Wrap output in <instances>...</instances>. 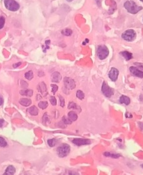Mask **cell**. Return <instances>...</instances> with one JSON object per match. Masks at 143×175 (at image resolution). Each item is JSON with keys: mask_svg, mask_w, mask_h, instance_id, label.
<instances>
[{"mask_svg": "<svg viewBox=\"0 0 143 175\" xmlns=\"http://www.w3.org/2000/svg\"><path fill=\"white\" fill-rule=\"evenodd\" d=\"M124 7L127 9V11L130 13L135 14L138 13V12L142 10V7L141 6H139L136 4V3H135L133 1H127L124 3Z\"/></svg>", "mask_w": 143, "mask_h": 175, "instance_id": "obj_1", "label": "cell"}, {"mask_svg": "<svg viewBox=\"0 0 143 175\" xmlns=\"http://www.w3.org/2000/svg\"><path fill=\"white\" fill-rule=\"evenodd\" d=\"M70 151V147L67 144H63L57 149V154L59 157L63 158L67 156Z\"/></svg>", "mask_w": 143, "mask_h": 175, "instance_id": "obj_2", "label": "cell"}, {"mask_svg": "<svg viewBox=\"0 0 143 175\" xmlns=\"http://www.w3.org/2000/svg\"><path fill=\"white\" fill-rule=\"evenodd\" d=\"M4 6L6 8L12 12L18 11L20 8V5L15 0H4Z\"/></svg>", "mask_w": 143, "mask_h": 175, "instance_id": "obj_3", "label": "cell"}, {"mask_svg": "<svg viewBox=\"0 0 143 175\" xmlns=\"http://www.w3.org/2000/svg\"><path fill=\"white\" fill-rule=\"evenodd\" d=\"M109 51L108 48L105 45H100L97 47V56L98 58L101 60H104L108 56Z\"/></svg>", "mask_w": 143, "mask_h": 175, "instance_id": "obj_4", "label": "cell"}, {"mask_svg": "<svg viewBox=\"0 0 143 175\" xmlns=\"http://www.w3.org/2000/svg\"><path fill=\"white\" fill-rule=\"evenodd\" d=\"M136 37V33L133 30H127L122 35V38L127 41H133Z\"/></svg>", "mask_w": 143, "mask_h": 175, "instance_id": "obj_5", "label": "cell"}, {"mask_svg": "<svg viewBox=\"0 0 143 175\" xmlns=\"http://www.w3.org/2000/svg\"><path fill=\"white\" fill-rule=\"evenodd\" d=\"M101 91L103 94L107 98H110L114 93V91L113 89L109 86V85L105 82H104L102 83Z\"/></svg>", "mask_w": 143, "mask_h": 175, "instance_id": "obj_6", "label": "cell"}, {"mask_svg": "<svg viewBox=\"0 0 143 175\" xmlns=\"http://www.w3.org/2000/svg\"><path fill=\"white\" fill-rule=\"evenodd\" d=\"M64 86L68 90H74L76 86V84L73 79L69 77H65L64 79Z\"/></svg>", "mask_w": 143, "mask_h": 175, "instance_id": "obj_7", "label": "cell"}, {"mask_svg": "<svg viewBox=\"0 0 143 175\" xmlns=\"http://www.w3.org/2000/svg\"><path fill=\"white\" fill-rule=\"evenodd\" d=\"M72 143L77 146H84V145H88L91 144V141L88 139H82V138H75L73 139Z\"/></svg>", "mask_w": 143, "mask_h": 175, "instance_id": "obj_8", "label": "cell"}, {"mask_svg": "<svg viewBox=\"0 0 143 175\" xmlns=\"http://www.w3.org/2000/svg\"><path fill=\"white\" fill-rule=\"evenodd\" d=\"M119 75V71L118 69H117L116 68H111V70H110L109 73V77L110 78V79L113 82H116L118 78V76Z\"/></svg>", "mask_w": 143, "mask_h": 175, "instance_id": "obj_9", "label": "cell"}, {"mask_svg": "<svg viewBox=\"0 0 143 175\" xmlns=\"http://www.w3.org/2000/svg\"><path fill=\"white\" fill-rule=\"evenodd\" d=\"M130 71L131 72V73L133 75L137 76V77L141 78H143V72L141 71V70L138 69L136 67H130Z\"/></svg>", "mask_w": 143, "mask_h": 175, "instance_id": "obj_10", "label": "cell"}, {"mask_svg": "<svg viewBox=\"0 0 143 175\" xmlns=\"http://www.w3.org/2000/svg\"><path fill=\"white\" fill-rule=\"evenodd\" d=\"M62 79V76L58 72H55L51 75V80L52 82L59 83Z\"/></svg>", "mask_w": 143, "mask_h": 175, "instance_id": "obj_11", "label": "cell"}, {"mask_svg": "<svg viewBox=\"0 0 143 175\" xmlns=\"http://www.w3.org/2000/svg\"><path fill=\"white\" fill-rule=\"evenodd\" d=\"M38 90L42 94H47V87H46V84L44 82H41L40 83H39L38 85Z\"/></svg>", "mask_w": 143, "mask_h": 175, "instance_id": "obj_12", "label": "cell"}, {"mask_svg": "<svg viewBox=\"0 0 143 175\" xmlns=\"http://www.w3.org/2000/svg\"><path fill=\"white\" fill-rule=\"evenodd\" d=\"M15 173V168L12 165H9L6 168L5 172L3 175H14Z\"/></svg>", "mask_w": 143, "mask_h": 175, "instance_id": "obj_13", "label": "cell"}, {"mask_svg": "<svg viewBox=\"0 0 143 175\" xmlns=\"http://www.w3.org/2000/svg\"><path fill=\"white\" fill-rule=\"evenodd\" d=\"M19 103L22 106H25V107H28V106H30L32 104V101L30 99L28 98H22L19 100Z\"/></svg>", "mask_w": 143, "mask_h": 175, "instance_id": "obj_14", "label": "cell"}, {"mask_svg": "<svg viewBox=\"0 0 143 175\" xmlns=\"http://www.w3.org/2000/svg\"><path fill=\"white\" fill-rule=\"evenodd\" d=\"M27 112L30 114L31 115H33V116H36L38 114V110L37 109V107L35 106H32L27 109Z\"/></svg>", "mask_w": 143, "mask_h": 175, "instance_id": "obj_15", "label": "cell"}, {"mask_svg": "<svg viewBox=\"0 0 143 175\" xmlns=\"http://www.w3.org/2000/svg\"><path fill=\"white\" fill-rule=\"evenodd\" d=\"M119 102L121 103V104H124L125 105H129L130 104V99L128 98V96H126L123 95L119 99Z\"/></svg>", "mask_w": 143, "mask_h": 175, "instance_id": "obj_16", "label": "cell"}, {"mask_svg": "<svg viewBox=\"0 0 143 175\" xmlns=\"http://www.w3.org/2000/svg\"><path fill=\"white\" fill-rule=\"evenodd\" d=\"M120 54L127 60H129L133 58V54H132V53L128 52V51H123V52H120Z\"/></svg>", "mask_w": 143, "mask_h": 175, "instance_id": "obj_17", "label": "cell"}, {"mask_svg": "<svg viewBox=\"0 0 143 175\" xmlns=\"http://www.w3.org/2000/svg\"><path fill=\"white\" fill-rule=\"evenodd\" d=\"M33 91L32 90H23L20 91V94L22 96L31 97L33 95Z\"/></svg>", "mask_w": 143, "mask_h": 175, "instance_id": "obj_18", "label": "cell"}, {"mask_svg": "<svg viewBox=\"0 0 143 175\" xmlns=\"http://www.w3.org/2000/svg\"><path fill=\"white\" fill-rule=\"evenodd\" d=\"M104 155L105 157H110L112 158V159H118L120 157H121V155L119 154H115V153H111L109 152H105L104 153Z\"/></svg>", "mask_w": 143, "mask_h": 175, "instance_id": "obj_19", "label": "cell"}, {"mask_svg": "<svg viewBox=\"0 0 143 175\" xmlns=\"http://www.w3.org/2000/svg\"><path fill=\"white\" fill-rule=\"evenodd\" d=\"M68 117H69V118L72 121H75L77 120L78 115L75 112L70 111V112H69V113H68Z\"/></svg>", "mask_w": 143, "mask_h": 175, "instance_id": "obj_20", "label": "cell"}, {"mask_svg": "<svg viewBox=\"0 0 143 175\" xmlns=\"http://www.w3.org/2000/svg\"><path fill=\"white\" fill-rule=\"evenodd\" d=\"M48 144L49 145V146L51 147H54L56 145V144L57 143V139H48Z\"/></svg>", "mask_w": 143, "mask_h": 175, "instance_id": "obj_21", "label": "cell"}, {"mask_svg": "<svg viewBox=\"0 0 143 175\" xmlns=\"http://www.w3.org/2000/svg\"><path fill=\"white\" fill-rule=\"evenodd\" d=\"M25 77L26 79L29 80H31L33 78V72H32V70L27 72L25 73Z\"/></svg>", "mask_w": 143, "mask_h": 175, "instance_id": "obj_22", "label": "cell"}, {"mask_svg": "<svg viewBox=\"0 0 143 175\" xmlns=\"http://www.w3.org/2000/svg\"><path fill=\"white\" fill-rule=\"evenodd\" d=\"M61 33L62 35L69 37V36H70L72 34V30L69 29H64Z\"/></svg>", "mask_w": 143, "mask_h": 175, "instance_id": "obj_23", "label": "cell"}, {"mask_svg": "<svg viewBox=\"0 0 143 175\" xmlns=\"http://www.w3.org/2000/svg\"><path fill=\"white\" fill-rule=\"evenodd\" d=\"M48 106V103L46 101H42L38 103V107L41 109H45L47 108Z\"/></svg>", "mask_w": 143, "mask_h": 175, "instance_id": "obj_24", "label": "cell"}, {"mask_svg": "<svg viewBox=\"0 0 143 175\" xmlns=\"http://www.w3.org/2000/svg\"><path fill=\"white\" fill-rule=\"evenodd\" d=\"M76 96L79 99L82 100L84 99L85 98V94L83 93V92L81 90H78L77 91V94H76Z\"/></svg>", "mask_w": 143, "mask_h": 175, "instance_id": "obj_25", "label": "cell"}, {"mask_svg": "<svg viewBox=\"0 0 143 175\" xmlns=\"http://www.w3.org/2000/svg\"><path fill=\"white\" fill-rule=\"evenodd\" d=\"M68 108L69 109H78V106L74 102H70L68 106Z\"/></svg>", "mask_w": 143, "mask_h": 175, "instance_id": "obj_26", "label": "cell"}, {"mask_svg": "<svg viewBox=\"0 0 143 175\" xmlns=\"http://www.w3.org/2000/svg\"><path fill=\"white\" fill-rule=\"evenodd\" d=\"M62 121L65 123V124H66V125H70L71 123H72V121L71 120L69 119V117L67 118V117H66V116H64L62 117Z\"/></svg>", "mask_w": 143, "mask_h": 175, "instance_id": "obj_27", "label": "cell"}, {"mask_svg": "<svg viewBox=\"0 0 143 175\" xmlns=\"http://www.w3.org/2000/svg\"><path fill=\"white\" fill-rule=\"evenodd\" d=\"M7 146V142L6 141V140L2 137H0V147H4Z\"/></svg>", "mask_w": 143, "mask_h": 175, "instance_id": "obj_28", "label": "cell"}, {"mask_svg": "<svg viewBox=\"0 0 143 175\" xmlns=\"http://www.w3.org/2000/svg\"><path fill=\"white\" fill-rule=\"evenodd\" d=\"M5 23V18L4 17H0V29H3Z\"/></svg>", "mask_w": 143, "mask_h": 175, "instance_id": "obj_29", "label": "cell"}, {"mask_svg": "<svg viewBox=\"0 0 143 175\" xmlns=\"http://www.w3.org/2000/svg\"><path fill=\"white\" fill-rule=\"evenodd\" d=\"M59 98L60 100V106H61L62 107H64L65 106V100L64 99V98L60 95H59Z\"/></svg>", "mask_w": 143, "mask_h": 175, "instance_id": "obj_30", "label": "cell"}, {"mask_svg": "<svg viewBox=\"0 0 143 175\" xmlns=\"http://www.w3.org/2000/svg\"><path fill=\"white\" fill-rule=\"evenodd\" d=\"M134 64L138 69L143 70V64L142 63H139V62H135Z\"/></svg>", "mask_w": 143, "mask_h": 175, "instance_id": "obj_31", "label": "cell"}, {"mask_svg": "<svg viewBox=\"0 0 143 175\" xmlns=\"http://www.w3.org/2000/svg\"><path fill=\"white\" fill-rule=\"evenodd\" d=\"M49 100H50L51 104H52V106H56L57 104V101H56V99L55 98V97H54V96L51 97L50 99Z\"/></svg>", "mask_w": 143, "mask_h": 175, "instance_id": "obj_32", "label": "cell"}, {"mask_svg": "<svg viewBox=\"0 0 143 175\" xmlns=\"http://www.w3.org/2000/svg\"><path fill=\"white\" fill-rule=\"evenodd\" d=\"M51 87H52V93L53 94H55L56 92L58 90V86L56 85H54V84H52L51 85Z\"/></svg>", "mask_w": 143, "mask_h": 175, "instance_id": "obj_33", "label": "cell"}, {"mask_svg": "<svg viewBox=\"0 0 143 175\" xmlns=\"http://www.w3.org/2000/svg\"><path fill=\"white\" fill-rule=\"evenodd\" d=\"M49 121V117L48 116L47 113H44V116L43 117V122L44 124H46V122H48V121Z\"/></svg>", "mask_w": 143, "mask_h": 175, "instance_id": "obj_34", "label": "cell"}, {"mask_svg": "<svg viewBox=\"0 0 143 175\" xmlns=\"http://www.w3.org/2000/svg\"><path fill=\"white\" fill-rule=\"evenodd\" d=\"M21 65V62H17V63L13 64V67L14 68H17V67H19Z\"/></svg>", "mask_w": 143, "mask_h": 175, "instance_id": "obj_35", "label": "cell"}, {"mask_svg": "<svg viewBox=\"0 0 143 175\" xmlns=\"http://www.w3.org/2000/svg\"><path fill=\"white\" fill-rule=\"evenodd\" d=\"M69 175H78V174L77 173L75 172L74 171H69Z\"/></svg>", "mask_w": 143, "mask_h": 175, "instance_id": "obj_36", "label": "cell"}, {"mask_svg": "<svg viewBox=\"0 0 143 175\" xmlns=\"http://www.w3.org/2000/svg\"><path fill=\"white\" fill-rule=\"evenodd\" d=\"M125 115L127 118H132V115L130 113H129V112H127Z\"/></svg>", "mask_w": 143, "mask_h": 175, "instance_id": "obj_37", "label": "cell"}, {"mask_svg": "<svg viewBox=\"0 0 143 175\" xmlns=\"http://www.w3.org/2000/svg\"><path fill=\"white\" fill-rule=\"evenodd\" d=\"M96 4L98 5V6L100 7L101 4V0H96Z\"/></svg>", "mask_w": 143, "mask_h": 175, "instance_id": "obj_38", "label": "cell"}, {"mask_svg": "<svg viewBox=\"0 0 143 175\" xmlns=\"http://www.w3.org/2000/svg\"><path fill=\"white\" fill-rule=\"evenodd\" d=\"M4 121L2 119H0V127H2L3 124H4Z\"/></svg>", "mask_w": 143, "mask_h": 175, "instance_id": "obj_39", "label": "cell"}, {"mask_svg": "<svg viewBox=\"0 0 143 175\" xmlns=\"http://www.w3.org/2000/svg\"><path fill=\"white\" fill-rule=\"evenodd\" d=\"M3 102H4V101H3V98L0 96V106L2 105V104H3Z\"/></svg>", "mask_w": 143, "mask_h": 175, "instance_id": "obj_40", "label": "cell"}, {"mask_svg": "<svg viewBox=\"0 0 143 175\" xmlns=\"http://www.w3.org/2000/svg\"><path fill=\"white\" fill-rule=\"evenodd\" d=\"M139 126L140 128L143 131V123H139Z\"/></svg>", "mask_w": 143, "mask_h": 175, "instance_id": "obj_41", "label": "cell"}, {"mask_svg": "<svg viewBox=\"0 0 143 175\" xmlns=\"http://www.w3.org/2000/svg\"><path fill=\"white\" fill-rule=\"evenodd\" d=\"M85 41H86V42H87V43L89 41H88V40H87V39H86V40H85ZM83 45H85V43H83Z\"/></svg>", "mask_w": 143, "mask_h": 175, "instance_id": "obj_42", "label": "cell"}, {"mask_svg": "<svg viewBox=\"0 0 143 175\" xmlns=\"http://www.w3.org/2000/svg\"><path fill=\"white\" fill-rule=\"evenodd\" d=\"M66 1H69V2H71V1H74V0H66Z\"/></svg>", "mask_w": 143, "mask_h": 175, "instance_id": "obj_43", "label": "cell"}, {"mask_svg": "<svg viewBox=\"0 0 143 175\" xmlns=\"http://www.w3.org/2000/svg\"><path fill=\"white\" fill-rule=\"evenodd\" d=\"M141 168H142V169H143V164H141Z\"/></svg>", "mask_w": 143, "mask_h": 175, "instance_id": "obj_44", "label": "cell"}, {"mask_svg": "<svg viewBox=\"0 0 143 175\" xmlns=\"http://www.w3.org/2000/svg\"><path fill=\"white\" fill-rule=\"evenodd\" d=\"M140 1H142V2L143 3V0H140Z\"/></svg>", "mask_w": 143, "mask_h": 175, "instance_id": "obj_45", "label": "cell"}]
</instances>
